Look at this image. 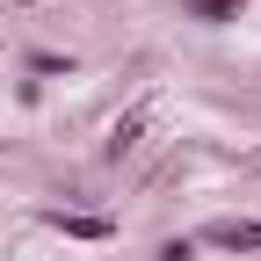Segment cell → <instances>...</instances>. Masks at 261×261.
I'll list each match as a JSON object with an SVG mask.
<instances>
[{"instance_id":"6da1fadb","label":"cell","mask_w":261,"mask_h":261,"mask_svg":"<svg viewBox=\"0 0 261 261\" xmlns=\"http://www.w3.org/2000/svg\"><path fill=\"white\" fill-rule=\"evenodd\" d=\"M218 247H261V225H211Z\"/></svg>"}]
</instances>
